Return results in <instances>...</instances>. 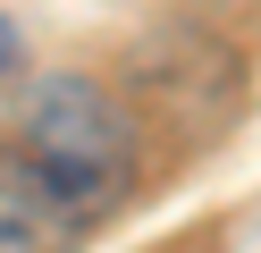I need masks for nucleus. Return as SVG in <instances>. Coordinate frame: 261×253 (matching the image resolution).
I'll return each mask as SVG.
<instances>
[{
    "mask_svg": "<svg viewBox=\"0 0 261 253\" xmlns=\"http://www.w3.org/2000/svg\"><path fill=\"white\" fill-rule=\"evenodd\" d=\"M17 152L51 177V194L68 202L76 219H110L143 177V127L101 76L85 67H51V76L25 84L17 110Z\"/></svg>",
    "mask_w": 261,
    "mask_h": 253,
    "instance_id": "f257e3e1",
    "label": "nucleus"
},
{
    "mask_svg": "<svg viewBox=\"0 0 261 253\" xmlns=\"http://www.w3.org/2000/svg\"><path fill=\"white\" fill-rule=\"evenodd\" d=\"M76 245H85V219L51 194V177H42L9 135H0V253H76Z\"/></svg>",
    "mask_w": 261,
    "mask_h": 253,
    "instance_id": "f03ea898",
    "label": "nucleus"
},
{
    "mask_svg": "<svg viewBox=\"0 0 261 253\" xmlns=\"http://www.w3.org/2000/svg\"><path fill=\"white\" fill-rule=\"evenodd\" d=\"M17 51H25V34L9 26V17H0V76H9V67H17Z\"/></svg>",
    "mask_w": 261,
    "mask_h": 253,
    "instance_id": "7ed1b4c3",
    "label": "nucleus"
}]
</instances>
